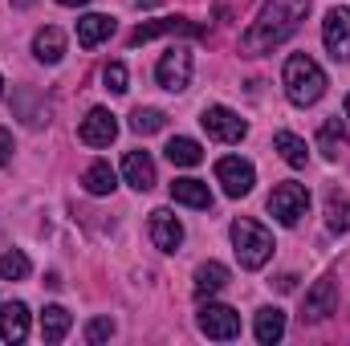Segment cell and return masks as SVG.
Listing matches in <instances>:
<instances>
[{
    "label": "cell",
    "instance_id": "31",
    "mask_svg": "<svg viewBox=\"0 0 350 346\" xmlns=\"http://www.w3.org/2000/svg\"><path fill=\"white\" fill-rule=\"evenodd\" d=\"M8 159H12V131H4V127H0V168H4Z\"/></svg>",
    "mask_w": 350,
    "mask_h": 346
},
{
    "label": "cell",
    "instance_id": "32",
    "mask_svg": "<svg viewBox=\"0 0 350 346\" xmlns=\"http://www.w3.org/2000/svg\"><path fill=\"white\" fill-rule=\"evenodd\" d=\"M8 4H12V8H33L37 0H8Z\"/></svg>",
    "mask_w": 350,
    "mask_h": 346
},
{
    "label": "cell",
    "instance_id": "21",
    "mask_svg": "<svg viewBox=\"0 0 350 346\" xmlns=\"http://www.w3.org/2000/svg\"><path fill=\"white\" fill-rule=\"evenodd\" d=\"M70 326H74V318H70L66 306H45L41 310V338L45 343H62L70 334Z\"/></svg>",
    "mask_w": 350,
    "mask_h": 346
},
{
    "label": "cell",
    "instance_id": "30",
    "mask_svg": "<svg viewBox=\"0 0 350 346\" xmlns=\"http://www.w3.org/2000/svg\"><path fill=\"white\" fill-rule=\"evenodd\" d=\"M110 334H114V322H110V318H94V322H86V343H106V338H110Z\"/></svg>",
    "mask_w": 350,
    "mask_h": 346
},
{
    "label": "cell",
    "instance_id": "17",
    "mask_svg": "<svg viewBox=\"0 0 350 346\" xmlns=\"http://www.w3.org/2000/svg\"><path fill=\"white\" fill-rule=\"evenodd\" d=\"M0 338L12 343V346L29 338V306H25V302H8V306L0 310Z\"/></svg>",
    "mask_w": 350,
    "mask_h": 346
},
{
    "label": "cell",
    "instance_id": "7",
    "mask_svg": "<svg viewBox=\"0 0 350 346\" xmlns=\"http://www.w3.org/2000/svg\"><path fill=\"white\" fill-rule=\"evenodd\" d=\"M216 183L224 187V196L241 200V196H249V191H253L257 172H253V163H249V159H241V155H224V159L216 163Z\"/></svg>",
    "mask_w": 350,
    "mask_h": 346
},
{
    "label": "cell",
    "instance_id": "1",
    "mask_svg": "<svg viewBox=\"0 0 350 346\" xmlns=\"http://www.w3.org/2000/svg\"><path fill=\"white\" fill-rule=\"evenodd\" d=\"M310 12V0H265V8L257 12V21L241 33V49L249 57H261V53H273L277 45H285L301 21Z\"/></svg>",
    "mask_w": 350,
    "mask_h": 346
},
{
    "label": "cell",
    "instance_id": "12",
    "mask_svg": "<svg viewBox=\"0 0 350 346\" xmlns=\"http://www.w3.org/2000/svg\"><path fill=\"white\" fill-rule=\"evenodd\" d=\"M147 232H151V245H155L159 253H175V249L183 245V224L175 220V212H167V208H155V212H151Z\"/></svg>",
    "mask_w": 350,
    "mask_h": 346
},
{
    "label": "cell",
    "instance_id": "5",
    "mask_svg": "<svg viewBox=\"0 0 350 346\" xmlns=\"http://www.w3.org/2000/svg\"><path fill=\"white\" fill-rule=\"evenodd\" d=\"M155 82L163 90H172V94H183V90L191 86V49H187V45H172V49L159 57Z\"/></svg>",
    "mask_w": 350,
    "mask_h": 346
},
{
    "label": "cell",
    "instance_id": "28",
    "mask_svg": "<svg viewBox=\"0 0 350 346\" xmlns=\"http://www.w3.org/2000/svg\"><path fill=\"white\" fill-rule=\"evenodd\" d=\"M29 273H33V265H29V257H25L21 249H12V253L0 257V277H4V281H25Z\"/></svg>",
    "mask_w": 350,
    "mask_h": 346
},
{
    "label": "cell",
    "instance_id": "9",
    "mask_svg": "<svg viewBox=\"0 0 350 346\" xmlns=\"http://www.w3.org/2000/svg\"><path fill=\"white\" fill-rule=\"evenodd\" d=\"M322 41H326V53L347 66L350 62V8L347 4H338V8L326 12V21H322Z\"/></svg>",
    "mask_w": 350,
    "mask_h": 346
},
{
    "label": "cell",
    "instance_id": "34",
    "mask_svg": "<svg viewBox=\"0 0 350 346\" xmlns=\"http://www.w3.org/2000/svg\"><path fill=\"white\" fill-rule=\"evenodd\" d=\"M347 118H350V94H347Z\"/></svg>",
    "mask_w": 350,
    "mask_h": 346
},
{
    "label": "cell",
    "instance_id": "27",
    "mask_svg": "<svg viewBox=\"0 0 350 346\" xmlns=\"http://www.w3.org/2000/svg\"><path fill=\"white\" fill-rule=\"evenodd\" d=\"M163 122H167V114L155 110V106H139V110L131 114V131H135V135H155V131H163Z\"/></svg>",
    "mask_w": 350,
    "mask_h": 346
},
{
    "label": "cell",
    "instance_id": "14",
    "mask_svg": "<svg viewBox=\"0 0 350 346\" xmlns=\"http://www.w3.org/2000/svg\"><path fill=\"white\" fill-rule=\"evenodd\" d=\"M122 179L135 187V191H151L155 187V159L147 151H126L122 159Z\"/></svg>",
    "mask_w": 350,
    "mask_h": 346
},
{
    "label": "cell",
    "instance_id": "25",
    "mask_svg": "<svg viewBox=\"0 0 350 346\" xmlns=\"http://www.w3.org/2000/svg\"><path fill=\"white\" fill-rule=\"evenodd\" d=\"M273 147L281 151V159H285L289 168H306V159H310L306 139H297L293 131H277V135H273Z\"/></svg>",
    "mask_w": 350,
    "mask_h": 346
},
{
    "label": "cell",
    "instance_id": "2",
    "mask_svg": "<svg viewBox=\"0 0 350 346\" xmlns=\"http://www.w3.org/2000/svg\"><path fill=\"white\" fill-rule=\"evenodd\" d=\"M281 82H285V98L293 102V106H314L322 94H326V70L310 57V53H293L289 62H285V70H281Z\"/></svg>",
    "mask_w": 350,
    "mask_h": 346
},
{
    "label": "cell",
    "instance_id": "6",
    "mask_svg": "<svg viewBox=\"0 0 350 346\" xmlns=\"http://www.w3.org/2000/svg\"><path fill=\"white\" fill-rule=\"evenodd\" d=\"M200 122H204L208 139H216V143H241V139L249 135V122H245L237 110H228V106H208V110L200 114Z\"/></svg>",
    "mask_w": 350,
    "mask_h": 346
},
{
    "label": "cell",
    "instance_id": "16",
    "mask_svg": "<svg viewBox=\"0 0 350 346\" xmlns=\"http://www.w3.org/2000/svg\"><path fill=\"white\" fill-rule=\"evenodd\" d=\"M33 57H37L41 66H57V62L66 57V33H62L57 25L37 29V37H33Z\"/></svg>",
    "mask_w": 350,
    "mask_h": 346
},
{
    "label": "cell",
    "instance_id": "20",
    "mask_svg": "<svg viewBox=\"0 0 350 346\" xmlns=\"http://www.w3.org/2000/svg\"><path fill=\"white\" fill-rule=\"evenodd\" d=\"M228 285V269L220 265V261H204L200 269H196V297H212V293H220Z\"/></svg>",
    "mask_w": 350,
    "mask_h": 346
},
{
    "label": "cell",
    "instance_id": "8",
    "mask_svg": "<svg viewBox=\"0 0 350 346\" xmlns=\"http://www.w3.org/2000/svg\"><path fill=\"white\" fill-rule=\"evenodd\" d=\"M200 330H204L208 338H216V343H232V338H241V314H237L232 306L208 302V306L200 310Z\"/></svg>",
    "mask_w": 350,
    "mask_h": 346
},
{
    "label": "cell",
    "instance_id": "26",
    "mask_svg": "<svg viewBox=\"0 0 350 346\" xmlns=\"http://www.w3.org/2000/svg\"><path fill=\"white\" fill-rule=\"evenodd\" d=\"M167 159H172L175 168H196V163H204V147L196 143V139H172L167 143Z\"/></svg>",
    "mask_w": 350,
    "mask_h": 346
},
{
    "label": "cell",
    "instance_id": "24",
    "mask_svg": "<svg viewBox=\"0 0 350 346\" xmlns=\"http://www.w3.org/2000/svg\"><path fill=\"white\" fill-rule=\"evenodd\" d=\"M82 187H86L90 196H110L114 187H118V175H114V168L110 163H90L86 168V175H82Z\"/></svg>",
    "mask_w": 350,
    "mask_h": 346
},
{
    "label": "cell",
    "instance_id": "4",
    "mask_svg": "<svg viewBox=\"0 0 350 346\" xmlns=\"http://www.w3.org/2000/svg\"><path fill=\"white\" fill-rule=\"evenodd\" d=\"M269 212H273V220L277 224H285V228H293L306 212H310V187L306 183H277L273 187V196H269Z\"/></svg>",
    "mask_w": 350,
    "mask_h": 346
},
{
    "label": "cell",
    "instance_id": "33",
    "mask_svg": "<svg viewBox=\"0 0 350 346\" xmlns=\"http://www.w3.org/2000/svg\"><path fill=\"white\" fill-rule=\"evenodd\" d=\"M57 4H66V8H82V4H90V0H57Z\"/></svg>",
    "mask_w": 350,
    "mask_h": 346
},
{
    "label": "cell",
    "instance_id": "15",
    "mask_svg": "<svg viewBox=\"0 0 350 346\" xmlns=\"http://www.w3.org/2000/svg\"><path fill=\"white\" fill-rule=\"evenodd\" d=\"M114 16H106V12H86L82 21H78V45L82 49H98L102 41H110L114 37Z\"/></svg>",
    "mask_w": 350,
    "mask_h": 346
},
{
    "label": "cell",
    "instance_id": "23",
    "mask_svg": "<svg viewBox=\"0 0 350 346\" xmlns=\"http://www.w3.org/2000/svg\"><path fill=\"white\" fill-rule=\"evenodd\" d=\"M342 147H347V127H342V118H326L322 131H318V151H322L326 159H338Z\"/></svg>",
    "mask_w": 350,
    "mask_h": 346
},
{
    "label": "cell",
    "instance_id": "29",
    "mask_svg": "<svg viewBox=\"0 0 350 346\" xmlns=\"http://www.w3.org/2000/svg\"><path fill=\"white\" fill-rule=\"evenodd\" d=\"M102 82H106V90H110V94H126V66H122V62H110V66H106V70H102Z\"/></svg>",
    "mask_w": 350,
    "mask_h": 346
},
{
    "label": "cell",
    "instance_id": "22",
    "mask_svg": "<svg viewBox=\"0 0 350 346\" xmlns=\"http://www.w3.org/2000/svg\"><path fill=\"white\" fill-rule=\"evenodd\" d=\"M326 224H330V232H350V196L347 191H338V187H330V196H326Z\"/></svg>",
    "mask_w": 350,
    "mask_h": 346
},
{
    "label": "cell",
    "instance_id": "3",
    "mask_svg": "<svg viewBox=\"0 0 350 346\" xmlns=\"http://www.w3.org/2000/svg\"><path fill=\"white\" fill-rule=\"evenodd\" d=\"M228 232H232V249H237L241 269H261L265 261L273 257V237H269L265 224L249 220V216H241V220H232Z\"/></svg>",
    "mask_w": 350,
    "mask_h": 346
},
{
    "label": "cell",
    "instance_id": "13",
    "mask_svg": "<svg viewBox=\"0 0 350 346\" xmlns=\"http://www.w3.org/2000/svg\"><path fill=\"white\" fill-rule=\"evenodd\" d=\"M334 306H338V285H334V277H322V281L306 293L301 318H306V322H322V318L334 314Z\"/></svg>",
    "mask_w": 350,
    "mask_h": 346
},
{
    "label": "cell",
    "instance_id": "35",
    "mask_svg": "<svg viewBox=\"0 0 350 346\" xmlns=\"http://www.w3.org/2000/svg\"><path fill=\"white\" fill-rule=\"evenodd\" d=\"M0 98H4V78H0Z\"/></svg>",
    "mask_w": 350,
    "mask_h": 346
},
{
    "label": "cell",
    "instance_id": "18",
    "mask_svg": "<svg viewBox=\"0 0 350 346\" xmlns=\"http://www.w3.org/2000/svg\"><path fill=\"white\" fill-rule=\"evenodd\" d=\"M172 200L175 204H187V208H212L208 183H204V179H191V175H183V179L172 183Z\"/></svg>",
    "mask_w": 350,
    "mask_h": 346
},
{
    "label": "cell",
    "instance_id": "11",
    "mask_svg": "<svg viewBox=\"0 0 350 346\" xmlns=\"http://www.w3.org/2000/svg\"><path fill=\"white\" fill-rule=\"evenodd\" d=\"M78 139H82L86 147H110V143L118 139V118H114L106 106H94L86 118H82V127H78Z\"/></svg>",
    "mask_w": 350,
    "mask_h": 346
},
{
    "label": "cell",
    "instance_id": "10",
    "mask_svg": "<svg viewBox=\"0 0 350 346\" xmlns=\"http://www.w3.org/2000/svg\"><path fill=\"white\" fill-rule=\"evenodd\" d=\"M204 37V29L196 25V21H187V16H163V21H147V25H139L135 33H131V45H147V41H155V37Z\"/></svg>",
    "mask_w": 350,
    "mask_h": 346
},
{
    "label": "cell",
    "instance_id": "19",
    "mask_svg": "<svg viewBox=\"0 0 350 346\" xmlns=\"http://www.w3.org/2000/svg\"><path fill=\"white\" fill-rule=\"evenodd\" d=\"M253 334H257V343H261V346L281 343V338H285V314H281L277 306L257 310V326H253Z\"/></svg>",
    "mask_w": 350,
    "mask_h": 346
}]
</instances>
